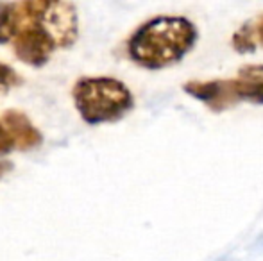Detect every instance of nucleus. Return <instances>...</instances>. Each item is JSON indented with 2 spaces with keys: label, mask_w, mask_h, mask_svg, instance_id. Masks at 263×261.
Listing matches in <instances>:
<instances>
[{
  "label": "nucleus",
  "mask_w": 263,
  "mask_h": 261,
  "mask_svg": "<svg viewBox=\"0 0 263 261\" xmlns=\"http://www.w3.org/2000/svg\"><path fill=\"white\" fill-rule=\"evenodd\" d=\"M235 47L240 52H249L263 47V14L249 20L235 36Z\"/></svg>",
  "instance_id": "nucleus-6"
},
{
  "label": "nucleus",
  "mask_w": 263,
  "mask_h": 261,
  "mask_svg": "<svg viewBox=\"0 0 263 261\" xmlns=\"http://www.w3.org/2000/svg\"><path fill=\"white\" fill-rule=\"evenodd\" d=\"M18 83H20V77L13 72V68L0 63V93H6L7 90L16 86Z\"/></svg>",
  "instance_id": "nucleus-8"
},
{
  "label": "nucleus",
  "mask_w": 263,
  "mask_h": 261,
  "mask_svg": "<svg viewBox=\"0 0 263 261\" xmlns=\"http://www.w3.org/2000/svg\"><path fill=\"white\" fill-rule=\"evenodd\" d=\"M16 32V4L0 2V43H7Z\"/></svg>",
  "instance_id": "nucleus-7"
},
{
  "label": "nucleus",
  "mask_w": 263,
  "mask_h": 261,
  "mask_svg": "<svg viewBox=\"0 0 263 261\" xmlns=\"http://www.w3.org/2000/svg\"><path fill=\"white\" fill-rule=\"evenodd\" d=\"M13 42L14 52L24 63L42 66L49 61L58 43L42 18V2L16 4V32Z\"/></svg>",
  "instance_id": "nucleus-4"
},
{
  "label": "nucleus",
  "mask_w": 263,
  "mask_h": 261,
  "mask_svg": "<svg viewBox=\"0 0 263 261\" xmlns=\"http://www.w3.org/2000/svg\"><path fill=\"white\" fill-rule=\"evenodd\" d=\"M73 101L79 115L88 124L115 122L133 109V95L117 79L84 77L73 86Z\"/></svg>",
  "instance_id": "nucleus-2"
},
{
  "label": "nucleus",
  "mask_w": 263,
  "mask_h": 261,
  "mask_svg": "<svg viewBox=\"0 0 263 261\" xmlns=\"http://www.w3.org/2000/svg\"><path fill=\"white\" fill-rule=\"evenodd\" d=\"M0 122H2V126L9 132L11 139L14 143V149L29 150L32 147L40 145V142H42V134L29 122V118L24 113L6 111L2 118H0Z\"/></svg>",
  "instance_id": "nucleus-5"
},
{
  "label": "nucleus",
  "mask_w": 263,
  "mask_h": 261,
  "mask_svg": "<svg viewBox=\"0 0 263 261\" xmlns=\"http://www.w3.org/2000/svg\"><path fill=\"white\" fill-rule=\"evenodd\" d=\"M197 31L179 16H159L147 22L129 39V56L143 68L159 70L181 59L194 47Z\"/></svg>",
  "instance_id": "nucleus-1"
},
{
  "label": "nucleus",
  "mask_w": 263,
  "mask_h": 261,
  "mask_svg": "<svg viewBox=\"0 0 263 261\" xmlns=\"http://www.w3.org/2000/svg\"><path fill=\"white\" fill-rule=\"evenodd\" d=\"M184 90L201 98L213 111L228 109L240 101L263 104V66H243L235 79L229 81L188 83Z\"/></svg>",
  "instance_id": "nucleus-3"
}]
</instances>
